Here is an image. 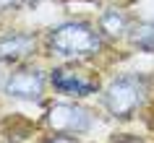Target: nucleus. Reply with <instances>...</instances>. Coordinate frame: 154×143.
Returning a JSON list of instances; mask_svg holds the SVG:
<instances>
[{
    "label": "nucleus",
    "mask_w": 154,
    "mask_h": 143,
    "mask_svg": "<svg viewBox=\"0 0 154 143\" xmlns=\"http://www.w3.org/2000/svg\"><path fill=\"white\" fill-rule=\"evenodd\" d=\"M102 31L86 21H63L47 31V47L60 57H89L102 49Z\"/></svg>",
    "instance_id": "f257e3e1"
},
{
    "label": "nucleus",
    "mask_w": 154,
    "mask_h": 143,
    "mask_svg": "<svg viewBox=\"0 0 154 143\" xmlns=\"http://www.w3.org/2000/svg\"><path fill=\"white\" fill-rule=\"evenodd\" d=\"M146 94H149V81L144 76L125 73L110 81V86L102 91V104L115 120H128L141 109Z\"/></svg>",
    "instance_id": "f03ea898"
},
{
    "label": "nucleus",
    "mask_w": 154,
    "mask_h": 143,
    "mask_svg": "<svg viewBox=\"0 0 154 143\" xmlns=\"http://www.w3.org/2000/svg\"><path fill=\"white\" fill-rule=\"evenodd\" d=\"M91 125H94V117L81 104L57 102L47 109V127L57 135H86Z\"/></svg>",
    "instance_id": "7ed1b4c3"
},
{
    "label": "nucleus",
    "mask_w": 154,
    "mask_h": 143,
    "mask_svg": "<svg viewBox=\"0 0 154 143\" xmlns=\"http://www.w3.org/2000/svg\"><path fill=\"white\" fill-rule=\"evenodd\" d=\"M47 76L39 68H18L3 81V94L21 102H42Z\"/></svg>",
    "instance_id": "20e7f679"
},
{
    "label": "nucleus",
    "mask_w": 154,
    "mask_h": 143,
    "mask_svg": "<svg viewBox=\"0 0 154 143\" xmlns=\"http://www.w3.org/2000/svg\"><path fill=\"white\" fill-rule=\"evenodd\" d=\"M50 83L65 96H91L99 91V83L76 68H55L50 73Z\"/></svg>",
    "instance_id": "39448f33"
},
{
    "label": "nucleus",
    "mask_w": 154,
    "mask_h": 143,
    "mask_svg": "<svg viewBox=\"0 0 154 143\" xmlns=\"http://www.w3.org/2000/svg\"><path fill=\"white\" fill-rule=\"evenodd\" d=\"M37 37L29 31H8L0 37V63H21L34 55Z\"/></svg>",
    "instance_id": "423d86ee"
},
{
    "label": "nucleus",
    "mask_w": 154,
    "mask_h": 143,
    "mask_svg": "<svg viewBox=\"0 0 154 143\" xmlns=\"http://www.w3.org/2000/svg\"><path fill=\"white\" fill-rule=\"evenodd\" d=\"M131 29V18L125 10L120 8H105L99 13V31L105 34V37H123V34H128Z\"/></svg>",
    "instance_id": "0eeeda50"
},
{
    "label": "nucleus",
    "mask_w": 154,
    "mask_h": 143,
    "mask_svg": "<svg viewBox=\"0 0 154 143\" xmlns=\"http://www.w3.org/2000/svg\"><path fill=\"white\" fill-rule=\"evenodd\" d=\"M131 34V44L138 47L141 52L154 55V21H138L128 29Z\"/></svg>",
    "instance_id": "6e6552de"
},
{
    "label": "nucleus",
    "mask_w": 154,
    "mask_h": 143,
    "mask_svg": "<svg viewBox=\"0 0 154 143\" xmlns=\"http://www.w3.org/2000/svg\"><path fill=\"white\" fill-rule=\"evenodd\" d=\"M45 143H79V141H76L73 135H57L55 133V138H47Z\"/></svg>",
    "instance_id": "1a4fd4ad"
},
{
    "label": "nucleus",
    "mask_w": 154,
    "mask_h": 143,
    "mask_svg": "<svg viewBox=\"0 0 154 143\" xmlns=\"http://www.w3.org/2000/svg\"><path fill=\"white\" fill-rule=\"evenodd\" d=\"M16 5H21L18 0H0V13H3V10H11V8H16Z\"/></svg>",
    "instance_id": "9d476101"
},
{
    "label": "nucleus",
    "mask_w": 154,
    "mask_h": 143,
    "mask_svg": "<svg viewBox=\"0 0 154 143\" xmlns=\"http://www.w3.org/2000/svg\"><path fill=\"white\" fill-rule=\"evenodd\" d=\"M115 143H146V141H138V138H120V141H115Z\"/></svg>",
    "instance_id": "9b49d317"
},
{
    "label": "nucleus",
    "mask_w": 154,
    "mask_h": 143,
    "mask_svg": "<svg viewBox=\"0 0 154 143\" xmlns=\"http://www.w3.org/2000/svg\"><path fill=\"white\" fill-rule=\"evenodd\" d=\"M21 5H37V3H42V0H18Z\"/></svg>",
    "instance_id": "f8f14e48"
},
{
    "label": "nucleus",
    "mask_w": 154,
    "mask_h": 143,
    "mask_svg": "<svg viewBox=\"0 0 154 143\" xmlns=\"http://www.w3.org/2000/svg\"><path fill=\"white\" fill-rule=\"evenodd\" d=\"M0 86H3V81H0Z\"/></svg>",
    "instance_id": "ddd939ff"
}]
</instances>
